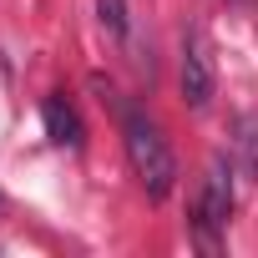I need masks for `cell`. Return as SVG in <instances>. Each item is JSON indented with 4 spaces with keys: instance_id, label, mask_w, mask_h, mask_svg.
I'll use <instances>...</instances> for the list:
<instances>
[{
    "instance_id": "6da1fadb",
    "label": "cell",
    "mask_w": 258,
    "mask_h": 258,
    "mask_svg": "<svg viewBox=\"0 0 258 258\" xmlns=\"http://www.w3.org/2000/svg\"><path fill=\"white\" fill-rule=\"evenodd\" d=\"M121 142H126V162H132L137 182L147 187V198H167L172 182H177V157L162 137V126L142 111H126L121 121Z\"/></svg>"
},
{
    "instance_id": "7a4b0ae2",
    "label": "cell",
    "mask_w": 258,
    "mask_h": 258,
    "mask_svg": "<svg viewBox=\"0 0 258 258\" xmlns=\"http://www.w3.org/2000/svg\"><path fill=\"white\" fill-rule=\"evenodd\" d=\"M228 213H233V167L223 162V157H213L208 162V177H203V192H198V203H192V228H198V238L213 248L218 243V233L228 228Z\"/></svg>"
},
{
    "instance_id": "3957f363",
    "label": "cell",
    "mask_w": 258,
    "mask_h": 258,
    "mask_svg": "<svg viewBox=\"0 0 258 258\" xmlns=\"http://www.w3.org/2000/svg\"><path fill=\"white\" fill-rule=\"evenodd\" d=\"M177 81H182V101H187L192 111H203V106L213 101L218 76H213V56H208L203 36H182V71H177Z\"/></svg>"
},
{
    "instance_id": "277c9868",
    "label": "cell",
    "mask_w": 258,
    "mask_h": 258,
    "mask_svg": "<svg viewBox=\"0 0 258 258\" xmlns=\"http://www.w3.org/2000/svg\"><path fill=\"white\" fill-rule=\"evenodd\" d=\"M41 121H46L51 142H61V147H81V116H76L61 96H46V101H41Z\"/></svg>"
},
{
    "instance_id": "5b68a950",
    "label": "cell",
    "mask_w": 258,
    "mask_h": 258,
    "mask_svg": "<svg viewBox=\"0 0 258 258\" xmlns=\"http://www.w3.org/2000/svg\"><path fill=\"white\" fill-rule=\"evenodd\" d=\"M233 147L248 167V177H258V111H243L238 126H233Z\"/></svg>"
},
{
    "instance_id": "8992f818",
    "label": "cell",
    "mask_w": 258,
    "mask_h": 258,
    "mask_svg": "<svg viewBox=\"0 0 258 258\" xmlns=\"http://www.w3.org/2000/svg\"><path fill=\"white\" fill-rule=\"evenodd\" d=\"M96 21L106 26V36H126V0H96Z\"/></svg>"
},
{
    "instance_id": "52a82bcc",
    "label": "cell",
    "mask_w": 258,
    "mask_h": 258,
    "mask_svg": "<svg viewBox=\"0 0 258 258\" xmlns=\"http://www.w3.org/2000/svg\"><path fill=\"white\" fill-rule=\"evenodd\" d=\"M243 6H253V0H243Z\"/></svg>"
}]
</instances>
